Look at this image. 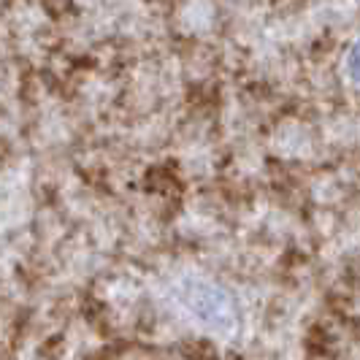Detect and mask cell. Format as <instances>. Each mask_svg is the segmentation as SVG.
Listing matches in <instances>:
<instances>
[{
  "mask_svg": "<svg viewBox=\"0 0 360 360\" xmlns=\"http://www.w3.org/2000/svg\"><path fill=\"white\" fill-rule=\"evenodd\" d=\"M347 73H349V79L355 84H360V41L347 54Z\"/></svg>",
  "mask_w": 360,
  "mask_h": 360,
  "instance_id": "6da1fadb",
  "label": "cell"
}]
</instances>
